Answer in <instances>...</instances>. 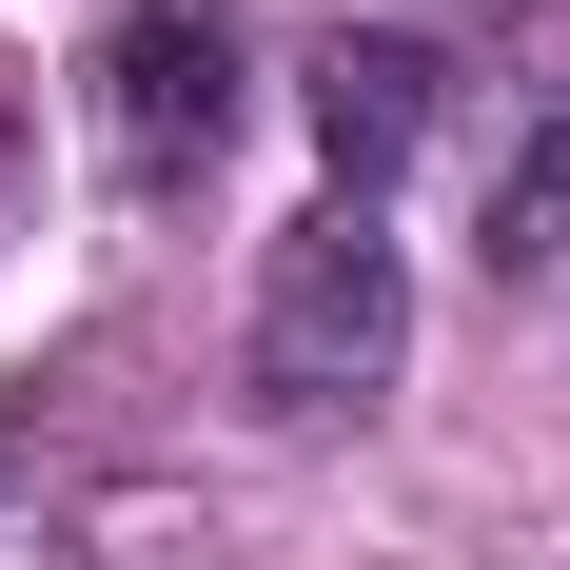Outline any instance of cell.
<instances>
[{
    "label": "cell",
    "instance_id": "4",
    "mask_svg": "<svg viewBox=\"0 0 570 570\" xmlns=\"http://www.w3.org/2000/svg\"><path fill=\"white\" fill-rule=\"evenodd\" d=\"M551 256H570V118H531L492 177V276H551Z\"/></svg>",
    "mask_w": 570,
    "mask_h": 570
},
{
    "label": "cell",
    "instance_id": "2",
    "mask_svg": "<svg viewBox=\"0 0 570 570\" xmlns=\"http://www.w3.org/2000/svg\"><path fill=\"white\" fill-rule=\"evenodd\" d=\"M99 138H118L138 197L217 177V138H236V20L217 0H138V20L99 40Z\"/></svg>",
    "mask_w": 570,
    "mask_h": 570
},
{
    "label": "cell",
    "instance_id": "1",
    "mask_svg": "<svg viewBox=\"0 0 570 570\" xmlns=\"http://www.w3.org/2000/svg\"><path fill=\"white\" fill-rule=\"evenodd\" d=\"M394 354H413L394 236H374V197H315V217L276 236V276H256V394L276 413H354Z\"/></svg>",
    "mask_w": 570,
    "mask_h": 570
},
{
    "label": "cell",
    "instance_id": "3",
    "mask_svg": "<svg viewBox=\"0 0 570 570\" xmlns=\"http://www.w3.org/2000/svg\"><path fill=\"white\" fill-rule=\"evenodd\" d=\"M433 79H453V59L394 40V20H374V40H315V158H335V197H374V177L433 138Z\"/></svg>",
    "mask_w": 570,
    "mask_h": 570
}]
</instances>
